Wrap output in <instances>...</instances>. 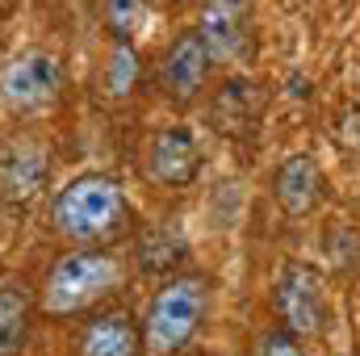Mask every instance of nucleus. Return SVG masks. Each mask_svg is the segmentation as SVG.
<instances>
[{"label": "nucleus", "instance_id": "17", "mask_svg": "<svg viewBox=\"0 0 360 356\" xmlns=\"http://www.w3.org/2000/svg\"><path fill=\"white\" fill-rule=\"evenodd\" d=\"M256 356H302V340L289 336L285 327H269L256 344Z\"/></svg>", "mask_w": 360, "mask_h": 356}, {"label": "nucleus", "instance_id": "5", "mask_svg": "<svg viewBox=\"0 0 360 356\" xmlns=\"http://www.w3.org/2000/svg\"><path fill=\"white\" fill-rule=\"evenodd\" d=\"M59 101V59L46 46L17 51L0 68V105L17 117L46 113Z\"/></svg>", "mask_w": 360, "mask_h": 356}, {"label": "nucleus", "instance_id": "1", "mask_svg": "<svg viewBox=\"0 0 360 356\" xmlns=\"http://www.w3.org/2000/svg\"><path fill=\"white\" fill-rule=\"evenodd\" d=\"M51 227L72 248H109L130 231V201L109 172H80L51 201Z\"/></svg>", "mask_w": 360, "mask_h": 356}, {"label": "nucleus", "instance_id": "9", "mask_svg": "<svg viewBox=\"0 0 360 356\" xmlns=\"http://www.w3.org/2000/svg\"><path fill=\"white\" fill-rule=\"evenodd\" d=\"M147 177L160 189H184L201 177V147L188 126H160L143 151Z\"/></svg>", "mask_w": 360, "mask_h": 356}, {"label": "nucleus", "instance_id": "2", "mask_svg": "<svg viewBox=\"0 0 360 356\" xmlns=\"http://www.w3.org/2000/svg\"><path fill=\"white\" fill-rule=\"evenodd\" d=\"M122 285H126V260L113 248H72L51 265L42 281V314L46 319L84 314Z\"/></svg>", "mask_w": 360, "mask_h": 356}, {"label": "nucleus", "instance_id": "12", "mask_svg": "<svg viewBox=\"0 0 360 356\" xmlns=\"http://www.w3.org/2000/svg\"><path fill=\"white\" fill-rule=\"evenodd\" d=\"M256 117H260V101L248 80H226L218 89V96H214V126L218 130L239 134V130H252Z\"/></svg>", "mask_w": 360, "mask_h": 356}, {"label": "nucleus", "instance_id": "4", "mask_svg": "<svg viewBox=\"0 0 360 356\" xmlns=\"http://www.w3.org/2000/svg\"><path fill=\"white\" fill-rule=\"evenodd\" d=\"M272 310L276 323L297 336V340H314L327 331V285L323 272L314 265H285L276 285H272Z\"/></svg>", "mask_w": 360, "mask_h": 356}, {"label": "nucleus", "instance_id": "10", "mask_svg": "<svg viewBox=\"0 0 360 356\" xmlns=\"http://www.w3.org/2000/svg\"><path fill=\"white\" fill-rule=\"evenodd\" d=\"M272 197H276V205H281L289 218L314 214V210L323 205V197H327V177H323L319 160L306 155V151L285 155V160L276 164V172H272Z\"/></svg>", "mask_w": 360, "mask_h": 356}, {"label": "nucleus", "instance_id": "11", "mask_svg": "<svg viewBox=\"0 0 360 356\" xmlns=\"http://www.w3.org/2000/svg\"><path fill=\"white\" fill-rule=\"evenodd\" d=\"M80 356H147L143 352V327L126 310L92 314L80 331Z\"/></svg>", "mask_w": 360, "mask_h": 356}, {"label": "nucleus", "instance_id": "7", "mask_svg": "<svg viewBox=\"0 0 360 356\" xmlns=\"http://www.w3.org/2000/svg\"><path fill=\"white\" fill-rule=\"evenodd\" d=\"M51 184V147L38 134H8L0 143V201L25 205Z\"/></svg>", "mask_w": 360, "mask_h": 356}, {"label": "nucleus", "instance_id": "3", "mask_svg": "<svg viewBox=\"0 0 360 356\" xmlns=\"http://www.w3.org/2000/svg\"><path fill=\"white\" fill-rule=\"evenodd\" d=\"M210 314V281L201 272L168 276L143 314V352L147 356H180Z\"/></svg>", "mask_w": 360, "mask_h": 356}, {"label": "nucleus", "instance_id": "15", "mask_svg": "<svg viewBox=\"0 0 360 356\" xmlns=\"http://www.w3.org/2000/svg\"><path fill=\"white\" fill-rule=\"evenodd\" d=\"M151 4L147 0H105V30L113 42H134L147 30Z\"/></svg>", "mask_w": 360, "mask_h": 356}, {"label": "nucleus", "instance_id": "8", "mask_svg": "<svg viewBox=\"0 0 360 356\" xmlns=\"http://www.w3.org/2000/svg\"><path fill=\"white\" fill-rule=\"evenodd\" d=\"M210 68H214V59H210L205 42L197 38V30H184L164 46L160 68H155V84L172 105H193L205 92Z\"/></svg>", "mask_w": 360, "mask_h": 356}, {"label": "nucleus", "instance_id": "13", "mask_svg": "<svg viewBox=\"0 0 360 356\" xmlns=\"http://www.w3.org/2000/svg\"><path fill=\"white\" fill-rule=\"evenodd\" d=\"M30 340V298L21 285L0 281V356H21Z\"/></svg>", "mask_w": 360, "mask_h": 356}, {"label": "nucleus", "instance_id": "6", "mask_svg": "<svg viewBox=\"0 0 360 356\" xmlns=\"http://www.w3.org/2000/svg\"><path fill=\"white\" fill-rule=\"evenodd\" d=\"M197 38L205 42L214 63H243L256 51V21L252 0H201Z\"/></svg>", "mask_w": 360, "mask_h": 356}, {"label": "nucleus", "instance_id": "16", "mask_svg": "<svg viewBox=\"0 0 360 356\" xmlns=\"http://www.w3.org/2000/svg\"><path fill=\"white\" fill-rule=\"evenodd\" d=\"M139 256H143V268H172L176 260H184V243L172 231H147L139 243Z\"/></svg>", "mask_w": 360, "mask_h": 356}, {"label": "nucleus", "instance_id": "14", "mask_svg": "<svg viewBox=\"0 0 360 356\" xmlns=\"http://www.w3.org/2000/svg\"><path fill=\"white\" fill-rule=\"evenodd\" d=\"M134 89H139V51H134V42H113L105 55V92L113 101H122Z\"/></svg>", "mask_w": 360, "mask_h": 356}, {"label": "nucleus", "instance_id": "18", "mask_svg": "<svg viewBox=\"0 0 360 356\" xmlns=\"http://www.w3.org/2000/svg\"><path fill=\"white\" fill-rule=\"evenodd\" d=\"M344 143H348V147H352V151L360 155V109L344 117Z\"/></svg>", "mask_w": 360, "mask_h": 356}]
</instances>
